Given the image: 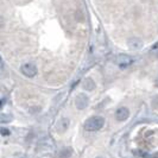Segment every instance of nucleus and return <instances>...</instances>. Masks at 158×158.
I'll use <instances>...</instances> for the list:
<instances>
[{
    "instance_id": "10",
    "label": "nucleus",
    "mask_w": 158,
    "mask_h": 158,
    "mask_svg": "<svg viewBox=\"0 0 158 158\" xmlns=\"http://www.w3.org/2000/svg\"><path fill=\"white\" fill-rule=\"evenodd\" d=\"M10 132H9V130H6V128H1V134L2 136H7Z\"/></svg>"
},
{
    "instance_id": "7",
    "label": "nucleus",
    "mask_w": 158,
    "mask_h": 158,
    "mask_svg": "<svg viewBox=\"0 0 158 158\" xmlns=\"http://www.w3.org/2000/svg\"><path fill=\"white\" fill-rule=\"evenodd\" d=\"M69 127V119L68 118H62L61 120L57 124V132L58 133H63L68 130Z\"/></svg>"
},
{
    "instance_id": "11",
    "label": "nucleus",
    "mask_w": 158,
    "mask_h": 158,
    "mask_svg": "<svg viewBox=\"0 0 158 158\" xmlns=\"http://www.w3.org/2000/svg\"><path fill=\"white\" fill-rule=\"evenodd\" d=\"M0 61H1V58H0Z\"/></svg>"
},
{
    "instance_id": "5",
    "label": "nucleus",
    "mask_w": 158,
    "mask_h": 158,
    "mask_svg": "<svg viewBox=\"0 0 158 158\" xmlns=\"http://www.w3.org/2000/svg\"><path fill=\"white\" fill-rule=\"evenodd\" d=\"M128 115H130L128 108H126V107H120V108H118L117 112H115V119H117L118 121H125V120H127Z\"/></svg>"
},
{
    "instance_id": "6",
    "label": "nucleus",
    "mask_w": 158,
    "mask_h": 158,
    "mask_svg": "<svg viewBox=\"0 0 158 158\" xmlns=\"http://www.w3.org/2000/svg\"><path fill=\"white\" fill-rule=\"evenodd\" d=\"M127 45L132 50H138V49L143 48V41L138 37H132L127 41Z\"/></svg>"
},
{
    "instance_id": "2",
    "label": "nucleus",
    "mask_w": 158,
    "mask_h": 158,
    "mask_svg": "<svg viewBox=\"0 0 158 158\" xmlns=\"http://www.w3.org/2000/svg\"><path fill=\"white\" fill-rule=\"evenodd\" d=\"M20 70L23 73V75H25L26 77H35L37 75V67L32 63H25L22 65Z\"/></svg>"
},
{
    "instance_id": "3",
    "label": "nucleus",
    "mask_w": 158,
    "mask_h": 158,
    "mask_svg": "<svg viewBox=\"0 0 158 158\" xmlns=\"http://www.w3.org/2000/svg\"><path fill=\"white\" fill-rule=\"evenodd\" d=\"M132 60L131 56H128V55H125V53H121V55H119L117 58H115V63L120 67V68H126V67H128L130 64H132Z\"/></svg>"
},
{
    "instance_id": "12",
    "label": "nucleus",
    "mask_w": 158,
    "mask_h": 158,
    "mask_svg": "<svg viewBox=\"0 0 158 158\" xmlns=\"http://www.w3.org/2000/svg\"><path fill=\"white\" fill-rule=\"evenodd\" d=\"M99 158H101V157H99Z\"/></svg>"
},
{
    "instance_id": "8",
    "label": "nucleus",
    "mask_w": 158,
    "mask_h": 158,
    "mask_svg": "<svg viewBox=\"0 0 158 158\" xmlns=\"http://www.w3.org/2000/svg\"><path fill=\"white\" fill-rule=\"evenodd\" d=\"M82 87H83V89L88 90V92L94 90V89H95V82L90 79V77H87V79L83 80V82H82Z\"/></svg>"
},
{
    "instance_id": "4",
    "label": "nucleus",
    "mask_w": 158,
    "mask_h": 158,
    "mask_svg": "<svg viewBox=\"0 0 158 158\" xmlns=\"http://www.w3.org/2000/svg\"><path fill=\"white\" fill-rule=\"evenodd\" d=\"M88 97L85 94H79L75 97V106L77 109H85L88 106Z\"/></svg>"
},
{
    "instance_id": "9",
    "label": "nucleus",
    "mask_w": 158,
    "mask_h": 158,
    "mask_svg": "<svg viewBox=\"0 0 158 158\" xmlns=\"http://www.w3.org/2000/svg\"><path fill=\"white\" fill-rule=\"evenodd\" d=\"M73 155V151L69 148H64L61 152L58 153V158H69Z\"/></svg>"
},
{
    "instance_id": "1",
    "label": "nucleus",
    "mask_w": 158,
    "mask_h": 158,
    "mask_svg": "<svg viewBox=\"0 0 158 158\" xmlns=\"http://www.w3.org/2000/svg\"><path fill=\"white\" fill-rule=\"evenodd\" d=\"M105 125V118L104 117H92L86 120V123L83 125L85 130L89 132H94V131H99L101 127H104Z\"/></svg>"
}]
</instances>
